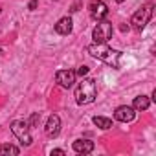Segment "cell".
I'll use <instances>...</instances> for the list:
<instances>
[{
	"label": "cell",
	"instance_id": "6da1fadb",
	"mask_svg": "<svg viewBox=\"0 0 156 156\" xmlns=\"http://www.w3.org/2000/svg\"><path fill=\"white\" fill-rule=\"evenodd\" d=\"M87 51H88L92 57L103 61L105 64H108V66H112V68H119L121 51H118V50L107 46V42H94V44H90V46L87 48Z\"/></svg>",
	"mask_w": 156,
	"mask_h": 156
},
{
	"label": "cell",
	"instance_id": "7a4b0ae2",
	"mask_svg": "<svg viewBox=\"0 0 156 156\" xmlns=\"http://www.w3.org/2000/svg\"><path fill=\"white\" fill-rule=\"evenodd\" d=\"M98 96V85L96 79L83 77V81L75 88V103L77 105H90Z\"/></svg>",
	"mask_w": 156,
	"mask_h": 156
},
{
	"label": "cell",
	"instance_id": "3957f363",
	"mask_svg": "<svg viewBox=\"0 0 156 156\" xmlns=\"http://www.w3.org/2000/svg\"><path fill=\"white\" fill-rule=\"evenodd\" d=\"M151 17H152V6H151V4H145V6H141V8L132 15L130 24H132V28H134L136 31H141V30L149 24Z\"/></svg>",
	"mask_w": 156,
	"mask_h": 156
},
{
	"label": "cell",
	"instance_id": "277c9868",
	"mask_svg": "<svg viewBox=\"0 0 156 156\" xmlns=\"http://www.w3.org/2000/svg\"><path fill=\"white\" fill-rule=\"evenodd\" d=\"M11 132L19 138V141H20L22 147H30V145H31L33 138H31V134H30V125H28L26 121L15 119V121L11 123Z\"/></svg>",
	"mask_w": 156,
	"mask_h": 156
},
{
	"label": "cell",
	"instance_id": "5b68a950",
	"mask_svg": "<svg viewBox=\"0 0 156 156\" xmlns=\"http://www.w3.org/2000/svg\"><path fill=\"white\" fill-rule=\"evenodd\" d=\"M112 33H114V28L108 20H98V24L92 31V39H94V42H108L112 39Z\"/></svg>",
	"mask_w": 156,
	"mask_h": 156
},
{
	"label": "cell",
	"instance_id": "8992f818",
	"mask_svg": "<svg viewBox=\"0 0 156 156\" xmlns=\"http://www.w3.org/2000/svg\"><path fill=\"white\" fill-rule=\"evenodd\" d=\"M88 11H90V17L94 20H105L107 15H108V6L103 2V0H90Z\"/></svg>",
	"mask_w": 156,
	"mask_h": 156
},
{
	"label": "cell",
	"instance_id": "52a82bcc",
	"mask_svg": "<svg viewBox=\"0 0 156 156\" xmlns=\"http://www.w3.org/2000/svg\"><path fill=\"white\" fill-rule=\"evenodd\" d=\"M75 72L73 70H59L57 73H55V81H57V85L59 87H62V88H72L73 87V83H75Z\"/></svg>",
	"mask_w": 156,
	"mask_h": 156
},
{
	"label": "cell",
	"instance_id": "ba28073f",
	"mask_svg": "<svg viewBox=\"0 0 156 156\" xmlns=\"http://www.w3.org/2000/svg\"><path fill=\"white\" fill-rule=\"evenodd\" d=\"M44 132L48 138H57L59 132H61V118L57 114H51L46 121V127H44Z\"/></svg>",
	"mask_w": 156,
	"mask_h": 156
},
{
	"label": "cell",
	"instance_id": "9c48e42d",
	"mask_svg": "<svg viewBox=\"0 0 156 156\" xmlns=\"http://www.w3.org/2000/svg\"><path fill=\"white\" fill-rule=\"evenodd\" d=\"M114 118H116L118 121H121V123H129V121H132V119L136 118V110H134L132 107L121 105V107H118V108H116Z\"/></svg>",
	"mask_w": 156,
	"mask_h": 156
},
{
	"label": "cell",
	"instance_id": "30bf717a",
	"mask_svg": "<svg viewBox=\"0 0 156 156\" xmlns=\"http://www.w3.org/2000/svg\"><path fill=\"white\" fill-rule=\"evenodd\" d=\"M72 147H73V151H75L77 154H90L96 145H94V141H90V140L79 138V140H75V141L72 143Z\"/></svg>",
	"mask_w": 156,
	"mask_h": 156
},
{
	"label": "cell",
	"instance_id": "8fae6325",
	"mask_svg": "<svg viewBox=\"0 0 156 156\" xmlns=\"http://www.w3.org/2000/svg\"><path fill=\"white\" fill-rule=\"evenodd\" d=\"M72 28H73V22H72L70 17H62V19H59L57 24H55V31H57L59 35H70V33H72Z\"/></svg>",
	"mask_w": 156,
	"mask_h": 156
},
{
	"label": "cell",
	"instance_id": "7c38bea8",
	"mask_svg": "<svg viewBox=\"0 0 156 156\" xmlns=\"http://www.w3.org/2000/svg\"><path fill=\"white\" fill-rule=\"evenodd\" d=\"M149 107H151V98H147V96L134 98V103H132V108L134 110H147Z\"/></svg>",
	"mask_w": 156,
	"mask_h": 156
},
{
	"label": "cell",
	"instance_id": "4fadbf2b",
	"mask_svg": "<svg viewBox=\"0 0 156 156\" xmlns=\"http://www.w3.org/2000/svg\"><path fill=\"white\" fill-rule=\"evenodd\" d=\"M94 125H98L99 129H103V130H108V129H112V119L110 118H105V116H94Z\"/></svg>",
	"mask_w": 156,
	"mask_h": 156
},
{
	"label": "cell",
	"instance_id": "5bb4252c",
	"mask_svg": "<svg viewBox=\"0 0 156 156\" xmlns=\"http://www.w3.org/2000/svg\"><path fill=\"white\" fill-rule=\"evenodd\" d=\"M19 152H20V149L15 147V145H9V143L0 145V156H17Z\"/></svg>",
	"mask_w": 156,
	"mask_h": 156
},
{
	"label": "cell",
	"instance_id": "9a60e30c",
	"mask_svg": "<svg viewBox=\"0 0 156 156\" xmlns=\"http://www.w3.org/2000/svg\"><path fill=\"white\" fill-rule=\"evenodd\" d=\"M39 121H41V114L33 112V114H31V118H30V121H28L30 129H31V127H37V125H39Z\"/></svg>",
	"mask_w": 156,
	"mask_h": 156
},
{
	"label": "cell",
	"instance_id": "2e32d148",
	"mask_svg": "<svg viewBox=\"0 0 156 156\" xmlns=\"http://www.w3.org/2000/svg\"><path fill=\"white\" fill-rule=\"evenodd\" d=\"M88 72H90V68H88L87 64H83V66H79V68H77L75 75H79V77H85V75H88Z\"/></svg>",
	"mask_w": 156,
	"mask_h": 156
},
{
	"label": "cell",
	"instance_id": "e0dca14e",
	"mask_svg": "<svg viewBox=\"0 0 156 156\" xmlns=\"http://www.w3.org/2000/svg\"><path fill=\"white\" fill-rule=\"evenodd\" d=\"M37 6H39V2H37V0H30V4H28V8L33 11V9H37Z\"/></svg>",
	"mask_w": 156,
	"mask_h": 156
},
{
	"label": "cell",
	"instance_id": "ac0fdd59",
	"mask_svg": "<svg viewBox=\"0 0 156 156\" xmlns=\"http://www.w3.org/2000/svg\"><path fill=\"white\" fill-rule=\"evenodd\" d=\"M51 154H61V156H62V154H64V151H62V149H53V151H51Z\"/></svg>",
	"mask_w": 156,
	"mask_h": 156
},
{
	"label": "cell",
	"instance_id": "d6986e66",
	"mask_svg": "<svg viewBox=\"0 0 156 156\" xmlns=\"http://www.w3.org/2000/svg\"><path fill=\"white\" fill-rule=\"evenodd\" d=\"M116 2H119V4H121V2H125V0H116Z\"/></svg>",
	"mask_w": 156,
	"mask_h": 156
},
{
	"label": "cell",
	"instance_id": "ffe728a7",
	"mask_svg": "<svg viewBox=\"0 0 156 156\" xmlns=\"http://www.w3.org/2000/svg\"><path fill=\"white\" fill-rule=\"evenodd\" d=\"M0 53H2V48H0Z\"/></svg>",
	"mask_w": 156,
	"mask_h": 156
}]
</instances>
